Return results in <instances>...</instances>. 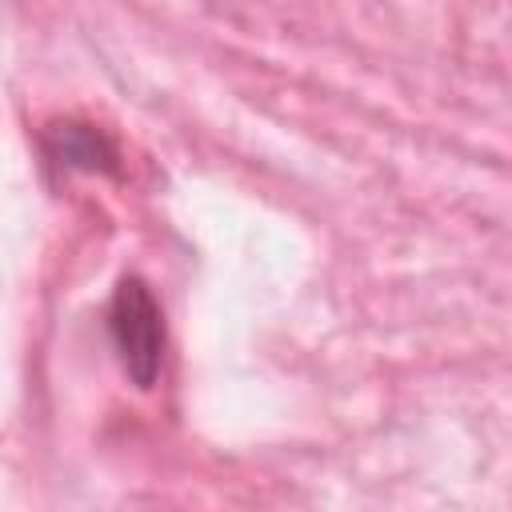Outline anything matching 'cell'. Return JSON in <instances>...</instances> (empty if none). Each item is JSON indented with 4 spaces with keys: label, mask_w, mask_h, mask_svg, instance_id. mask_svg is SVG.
I'll use <instances>...</instances> for the list:
<instances>
[{
    "label": "cell",
    "mask_w": 512,
    "mask_h": 512,
    "mask_svg": "<svg viewBox=\"0 0 512 512\" xmlns=\"http://www.w3.org/2000/svg\"><path fill=\"white\" fill-rule=\"evenodd\" d=\"M108 336L128 380L136 388H152L164 360V316L152 288L140 276L120 280L108 308Z\"/></svg>",
    "instance_id": "1"
},
{
    "label": "cell",
    "mask_w": 512,
    "mask_h": 512,
    "mask_svg": "<svg viewBox=\"0 0 512 512\" xmlns=\"http://www.w3.org/2000/svg\"><path fill=\"white\" fill-rule=\"evenodd\" d=\"M44 152L60 168H84V172H112L116 168L112 140L104 132H96L92 124H76V120L52 124L44 132Z\"/></svg>",
    "instance_id": "2"
}]
</instances>
